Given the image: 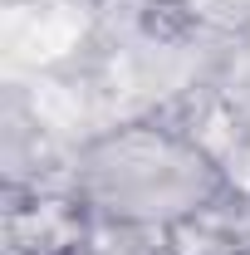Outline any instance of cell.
<instances>
[{"label": "cell", "mask_w": 250, "mask_h": 255, "mask_svg": "<svg viewBox=\"0 0 250 255\" xmlns=\"http://www.w3.org/2000/svg\"><path fill=\"white\" fill-rule=\"evenodd\" d=\"M79 206L118 226H177L221 196V167L172 128L132 123L94 137L74 167Z\"/></svg>", "instance_id": "cell-1"}]
</instances>
